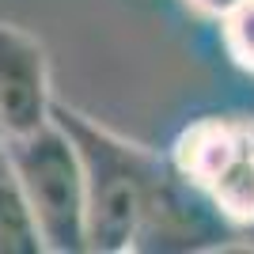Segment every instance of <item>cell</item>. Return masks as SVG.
<instances>
[{
  "instance_id": "1",
  "label": "cell",
  "mask_w": 254,
  "mask_h": 254,
  "mask_svg": "<svg viewBox=\"0 0 254 254\" xmlns=\"http://www.w3.org/2000/svg\"><path fill=\"white\" fill-rule=\"evenodd\" d=\"M50 122L64 129L72 140L87 190V251L122 254L137 247L140 224L148 212L163 163L140 144L114 137L110 129L95 126L87 114L64 103H50Z\"/></svg>"
},
{
  "instance_id": "2",
  "label": "cell",
  "mask_w": 254,
  "mask_h": 254,
  "mask_svg": "<svg viewBox=\"0 0 254 254\" xmlns=\"http://www.w3.org/2000/svg\"><path fill=\"white\" fill-rule=\"evenodd\" d=\"M8 159L15 167V179L23 186V197L31 205V216L38 224L42 247L53 254H84L87 251V190L84 167L72 140L64 137L57 122L4 137Z\"/></svg>"
},
{
  "instance_id": "3",
  "label": "cell",
  "mask_w": 254,
  "mask_h": 254,
  "mask_svg": "<svg viewBox=\"0 0 254 254\" xmlns=\"http://www.w3.org/2000/svg\"><path fill=\"white\" fill-rule=\"evenodd\" d=\"M46 50L19 27L0 23V133L19 137L50 122Z\"/></svg>"
},
{
  "instance_id": "4",
  "label": "cell",
  "mask_w": 254,
  "mask_h": 254,
  "mask_svg": "<svg viewBox=\"0 0 254 254\" xmlns=\"http://www.w3.org/2000/svg\"><path fill=\"white\" fill-rule=\"evenodd\" d=\"M243 144H247V129L220 122V118H201V122H193L190 129L179 133L171 159H175V171L186 182L209 190V182L243 152Z\"/></svg>"
},
{
  "instance_id": "5",
  "label": "cell",
  "mask_w": 254,
  "mask_h": 254,
  "mask_svg": "<svg viewBox=\"0 0 254 254\" xmlns=\"http://www.w3.org/2000/svg\"><path fill=\"white\" fill-rule=\"evenodd\" d=\"M0 254H46L4 140H0Z\"/></svg>"
},
{
  "instance_id": "6",
  "label": "cell",
  "mask_w": 254,
  "mask_h": 254,
  "mask_svg": "<svg viewBox=\"0 0 254 254\" xmlns=\"http://www.w3.org/2000/svg\"><path fill=\"white\" fill-rule=\"evenodd\" d=\"M205 197L220 212V220L254 232V144H251V137H247L243 152L209 182Z\"/></svg>"
},
{
  "instance_id": "7",
  "label": "cell",
  "mask_w": 254,
  "mask_h": 254,
  "mask_svg": "<svg viewBox=\"0 0 254 254\" xmlns=\"http://www.w3.org/2000/svg\"><path fill=\"white\" fill-rule=\"evenodd\" d=\"M224 50L243 72H254V0H235L220 15Z\"/></svg>"
},
{
  "instance_id": "8",
  "label": "cell",
  "mask_w": 254,
  "mask_h": 254,
  "mask_svg": "<svg viewBox=\"0 0 254 254\" xmlns=\"http://www.w3.org/2000/svg\"><path fill=\"white\" fill-rule=\"evenodd\" d=\"M190 4H193L197 11H201V15H216V19H220V15H224L228 8H232L235 0H190Z\"/></svg>"
},
{
  "instance_id": "9",
  "label": "cell",
  "mask_w": 254,
  "mask_h": 254,
  "mask_svg": "<svg viewBox=\"0 0 254 254\" xmlns=\"http://www.w3.org/2000/svg\"><path fill=\"white\" fill-rule=\"evenodd\" d=\"M0 140H4V133H0Z\"/></svg>"
}]
</instances>
